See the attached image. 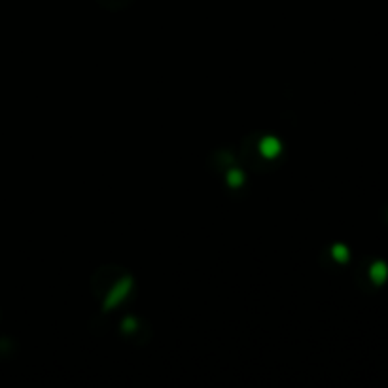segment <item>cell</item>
<instances>
[{
	"label": "cell",
	"mask_w": 388,
	"mask_h": 388,
	"mask_svg": "<svg viewBox=\"0 0 388 388\" xmlns=\"http://www.w3.org/2000/svg\"><path fill=\"white\" fill-rule=\"evenodd\" d=\"M334 257L335 260H339V262H347V260H349V250H347V246H343V244H335L334 246Z\"/></svg>",
	"instance_id": "obj_3"
},
{
	"label": "cell",
	"mask_w": 388,
	"mask_h": 388,
	"mask_svg": "<svg viewBox=\"0 0 388 388\" xmlns=\"http://www.w3.org/2000/svg\"><path fill=\"white\" fill-rule=\"evenodd\" d=\"M369 275L375 284H384L388 279V265L384 262H375L369 269Z\"/></svg>",
	"instance_id": "obj_1"
},
{
	"label": "cell",
	"mask_w": 388,
	"mask_h": 388,
	"mask_svg": "<svg viewBox=\"0 0 388 388\" xmlns=\"http://www.w3.org/2000/svg\"><path fill=\"white\" fill-rule=\"evenodd\" d=\"M227 180H229L231 186H239V184L242 182V174L239 171H231L229 172V176H227Z\"/></svg>",
	"instance_id": "obj_4"
},
{
	"label": "cell",
	"mask_w": 388,
	"mask_h": 388,
	"mask_svg": "<svg viewBox=\"0 0 388 388\" xmlns=\"http://www.w3.org/2000/svg\"><path fill=\"white\" fill-rule=\"evenodd\" d=\"M262 152H264V155H267V157L277 155L280 152V142L275 139V137H265V139L262 140Z\"/></svg>",
	"instance_id": "obj_2"
}]
</instances>
